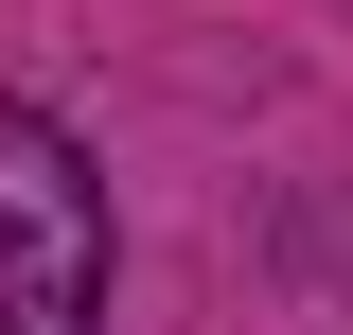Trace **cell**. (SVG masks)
<instances>
[{
  "label": "cell",
  "mask_w": 353,
  "mask_h": 335,
  "mask_svg": "<svg viewBox=\"0 0 353 335\" xmlns=\"http://www.w3.org/2000/svg\"><path fill=\"white\" fill-rule=\"evenodd\" d=\"M106 318V176L71 159L53 106H0V335Z\"/></svg>",
  "instance_id": "1"
}]
</instances>
